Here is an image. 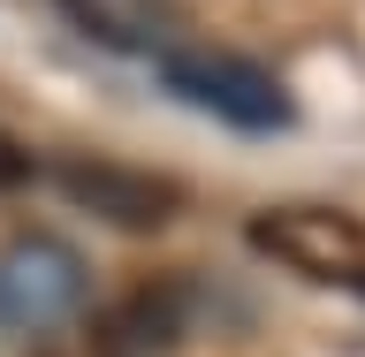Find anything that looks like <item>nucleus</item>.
<instances>
[{
    "label": "nucleus",
    "instance_id": "f257e3e1",
    "mask_svg": "<svg viewBox=\"0 0 365 357\" xmlns=\"http://www.w3.org/2000/svg\"><path fill=\"white\" fill-rule=\"evenodd\" d=\"M160 91L182 99V107H198V114H213L221 130H244V137L297 130V91L267 61H244V53H221V46L160 53Z\"/></svg>",
    "mask_w": 365,
    "mask_h": 357
},
{
    "label": "nucleus",
    "instance_id": "f03ea898",
    "mask_svg": "<svg viewBox=\"0 0 365 357\" xmlns=\"http://www.w3.org/2000/svg\"><path fill=\"white\" fill-rule=\"evenodd\" d=\"M251 251L274 259V267L304 274L319 289L335 296H358L365 304V221L358 213H342V205H267V213H251Z\"/></svg>",
    "mask_w": 365,
    "mask_h": 357
},
{
    "label": "nucleus",
    "instance_id": "7ed1b4c3",
    "mask_svg": "<svg viewBox=\"0 0 365 357\" xmlns=\"http://www.w3.org/2000/svg\"><path fill=\"white\" fill-rule=\"evenodd\" d=\"M53 190H61L76 213L122 228V236H160L168 221L190 213V190L160 167H137V160H107V152H61L53 167Z\"/></svg>",
    "mask_w": 365,
    "mask_h": 357
},
{
    "label": "nucleus",
    "instance_id": "20e7f679",
    "mask_svg": "<svg viewBox=\"0 0 365 357\" xmlns=\"http://www.w3.org/2000/svg\"><path fill=\"white\" fill-rule=\"evenodd\" d=\"M91 267L61 236H16L0 244V327L8 335H53L84 312Z\"/></svg>",
    "mask_w": 365,
    "mask_h": 357
},
{
    "label": "nucleus",
    "instance_id": "39448f33",
    "mask_svg": "<svg viewBox=\"0 0 365 357\" xmlns=\"http://www.w3.org/2000/svg\"><path fill=\"white\" fill-rule=\"evenodd\" d=\"M198 319V289L182 274H145L114 296L107 312H91V357H175Z\"/></svg>",
    "mask_w": 365,
    "mask_h": 357
},
{
    "label": "nucleus",
    "instance_id": "423d86ee",
    "mask_svg": "<svg viewBox=\"0 0 365 357\" xmlns=\"http://www.w3.org/2000/svg\"><path fill=\"white\" fill-rule=\"evenodd\" d=\"M68 31H84L99 53H137V61H160L175 53L190 16L182 0H53Z\"/></svg>",
    "mask_w": 365,
    "mask_h": 357
},
{
    "label": "nucleus",
    "instance_id": "0eeeda50",
    "mask_svg": "<svg viewBox=\"0 0 365 357\" xmlns=\"http://www.w3.org/2000/svg\"><path fill=\"white\" fill-rule=\"evenodd\" d=\"M31 175H38V160L23 152L16 137H0V190H23V182H31Z\"/></svg>",
    "mask_w": 365,
    "mask_h": 357
}]
</instances>
